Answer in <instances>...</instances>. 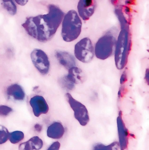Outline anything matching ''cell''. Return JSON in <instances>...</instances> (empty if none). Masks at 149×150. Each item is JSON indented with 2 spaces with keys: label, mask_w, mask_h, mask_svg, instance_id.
<instances>
[{
  "label": "cell",
  "mask_w": 149,
  "mask_h": 150,
  "mask_svg": "<svg viewBox=\"0 0 149 150\" xmlns=\"http://www.w3.org/2000/svg\"><path fill=\"white\" fill-rule=\"evenodd\" d=\"M64 132V128L61 123L55 122L48 127L47 133L49 137L54 139H59L62 137Z\"/></svg>",
  "instance_id": "5bb4252c"
},
{
  "label": "cell",
  "mask_w": 149,
  "mask_h": 150,
  "mask_svg": "<svg viewBox=\"0 0 149 150\" xmlns=\"http://www.w3.org/2000/svg\"><path fill=\"white\" fill-rule=\"evenodd\" d=\"M117 40L108 31L100 38L95 44V55L98 59H106L114 54Z\"/></svg>",
  "instance_id": "277c9868"
},
{
  "label": "cell",
  "mask_w": 149,
  "mask_h": 150,
  "mask_svg": "<svg viewBox=\"0 0 149 150\" xmlns=\"http://www.w3.org/2000/svg\"><path fill=\"white\" fill-rule=\"evenodd\" d=\"M65 96L70 107L74 111L75 118L82 126H85L89 122L90 118L86 107L81 102L74 99L69 93Z\"/></svg>",
  "instance_id": "8992f818"
},
{
  "label": "cell",
  "mask_w": 149,
  "mask_h": 150,
  "mask_svg": "<svg viewBox=\"0 0 149 150\" xmlns=\"http://www.w3.org/2000/svg\"><path fill=\"white\" fill-rule=\"evenodd\" d=\"M43 145L42 140L38 137L35 136L28 141L21 143L19 147L20 150H39Z\"/></svg>",
  "instance_id": "9a60e30c"
},
{
  "label": "cell",
  "mask_w": 149,
  "mask_h": 150,
  "mask_svg": "<svg viewBox=\"0 0 149 150\" xmlns=\"http://www.w3.org/2000/svg\"><path fill=\"white\" fill-rule=\"evenodd\" d=\"M82 22L77 12L69 10L65 15L62 24L61 35L67 42L72 41L78 37L81 31Z\"/></svg>",
  "instance_id": "7a4b0ae2"
},
{
  "label": "cell",
  "mask_w": 149,
  "mask_h": 150,
  "mask_svg": "<svg viewBox=\"0 0 149 150\" xmlns=\"http://www.w3.org/2000/svg\"><path fill=\"white\" fill-rule=\"evenodd\" d=\"M60 144L58 141L53 142L49 147L48 150H58L60 148Z\"/></svg>",
  "instance_id": "7402d4cb"
},
{
  "label": "cell",
  "mask_w": 149,
  "mask_h": 150,
  "mask_svg": "<svg viewBox=\"0 0 149 150\" xmlns=\"http://www.w3.org/2000/svg\"><path fill=\"white\" fill-rule=\"evenodd\" d=\"M122 115L121 112L120 111L117 122L120 147L121 150H124L127 147L130 134L123 121Z\"/></svg>",
  "instance_id": "30bf717a"
},
{
  "label": "cell",
  "mask_w": 149,
  "mask_h": 150,
  "mask_svg": "<svg viewBox=\"0 0 149 150\" xmlns=\"http://www.w3.org/2000/svg\"><path fill=\"white\" fill-rule=\"evenodd\" d=\"M1 4L3 8L10 14L14 15L16 14L17 6L12 0H2Z\"/></svg>",
  "instance_id": "2e32d148"
},
{
  "label": "cell",
  "mask_w": 149,
  "mask_h": 150,
  "mask_svg": "<svg viewBox=\"0 0 149 150\" xmlns=\"http://www.w3.org/2000/svg\"><path fill=\"white\" fill-rule=\"evenodd\" d=\"M32 62L38 72L42 75H46L49 72L50 63L47 54L38 49H34L31 53Z\"/></svg>",
  "instance_id": "52a82bcc"
},
{
  "label": "cell",
  "mask_w": 149,
  "mask_h": 150,
  "mask_svg": "<svg viewBox=\"0 0 149 150\" xmlns=\"http://www.w3.org/2000/svg\"><path fill=\"white\" fill-rule=\"evenodd\" d=\"M29 104L35 116L39 117L42 114H46L49 110L48 105L42 96L36 95L30 99Z\"/></svg>",
  "instance_id": "9c48e42d"
},
{
  "label": "cell",
  "mask_w": 149,
  "mask_h": 150,
  "mask_svg": "<svg viewBox=\"0 0 149 150\" xmlns=\"http://www.w3.org/2000/svg\"><path fill=\"white\" fill-rule=\"evenodd\" d=\"M35 129L37 131H40L41 130V128L40 126L38 124H36L35 125Z\"/></svg>",
  "instance_id": "cb8c5ba5"
},
{
  "label": "cell",
  "mask_w": 149,
  "mask_h": 150,
  "mask_svg": "<svg viewBox=\"0 0 149 150\" xmlns=\"http://www.w3.org/2000/svg\"><path fill=\"white\" fill-rule=\"evenodd\" d=\"M96 6L95 0H80L77 6L79 16L84 21L88 20L94 13Z\"/></svg>",
  "instance_id": "ba28073f"
},
{
  "label": "cell",
  "mask_w": 149,
  "mask_h": 150,
  "mask_svg": "<svg viewBox=\"0 0 149 150\" xmlns=\"http://www.w3.org/2000/svg\"><path fill=\"white\" fill-rule=\"evenodd\" d=\"M47 8L48 13L27 17L21 25L29 35L40 42H46L52 38L64 15L55 5L49 4Z\"/></svg>",
  "instance_id": "6da1fadb"
},
{
  "label": "cell",
  "mask_w": 149,
  "mask_h": 150,
  "mask_svg": "<svg viewBox=\"0 0 149 150\" xmlns=\"http://www.w3.org/2000/svg\"><path fill=\"white\" fill-rule=\"evenodd\" d=\"M66 75L67 78L74 84H80L84 83L85 80V76L83 70L77 67H74L68 70Z\"/></svg>",
  "instance_id": "4fadbf2b"
},
{
  "label": "cell",
  "mask_w": 149,
  "mask_h": 150,
  "mask_svg": "<svg viewBox=\"0 0 149 150\" xmlns=\"http://www.w3.org/2000/svg\"><path fill=\"white\" fill-rule=\"evenodd\" d=\"M13 111L12 109L6 105H0V116L6 117Z\"/></svg>",
  "instance_id": "44dd1931"
},
{
  "label": "cell",
  "mask_w": 149,
  "mask_h": 150,
  "mask_svg": "<svg viewBox=\"0 0 149 150\" xmlns=\"http://www.w3.org/2000/svg\"><path fill=\"white\" fill-rule=\"evenodd\" d=\"M55 56L59 64L68 70L76 66V62L74 56L69 53L62 51L57 50Z\"/></svg>",
  "instance_id": "8fae6325"
},
{
  "label": "cell",
  "mask_w": 149,
  "mask_h": 150,
  "mask_svg": "<svg viewBox=\"0 0 149 150\" xmlns=\"http://www.w3.org/2000/svg\"><path fill=\"white\" fill-rule=\"evenodd\" d=\"M16 2L19 5L24 6L28 2V0H15Z\"/></svg>",
  "instance_id": "603a6c76"
},
{
  "label": "cell",
  "mask_w": 149,
  "mask_h": 150,
  "mask_svg": "<svg viewBox=\"0 0 149 150\" xmlns=\"http://www.w3.org/2000/svg\"><path fill=\"white\" fill-rule=\"evenodd\" d=\"M58 81L61 86L66 90H71L74 87L75 84L67 78L66 75L60 77Z\"/></svg>",
  "instance_id": "ac0fdd59"
},
{
  "label": "cell",
  "mask_w": 149,
  "mask_h": 150,
  "mask_svg": "<svg viewBox=\"0 0 149 150\" xmlns=\"http://www.w3.org/2000/svg\"><path fill=\"white\" fill-rule=\"evenodd\" d=\"M9 134L7 128L0 125V144L5 143L9 139Z\"/></svg>",
  "instance_id": "d6986e66"
},
{
  "label": "cell",
  "mask_w": 149,
  "mask_h": 150,
  "mask_svg": "<svg viewBox=\"0 0 149 150\" xmlns=\"http://www.w3.org/2000/svg\"><path fill=\"white\" fill-rule=\"evenodd\" d=\"M6 94L9 98L16 101H22L25 97V93L23 88L17 83L13 84L8 87Z\"/></svg>",
  "instance_id": "7c38bea8"
},
{
  "label": "cell",
  "mask_w": 149,
  "mask_h": 150,
  "mask_svg": "<svg viewBox=\"0 0 149 150\" xmlns=\"http://www.w3.org/2000/svg\"><path fill=\"white\" fill-rule=\"evenodd\" d=\"M24 137V135L22 132L17 131L10 133L9 140L11 143L15 144L22 141Z\"/></svg>",
  "instance_id": "e0dca14e"
},
{
  "label": "cell",
  "mask_w": 149,
  "mask_h": 150,
  "mask_svg": "<svg viewBox=\"0 0 149 150\" xmlns=\"http://www.w3.org/2000/svg\"><path fill=\"white\" fill-rule=\"evenodd\" d=\"M74 54L76 58L84 63L90 62L95 56L94 47L91 40L84 38L75 45Z\"/></svg>",
  "instance_id": "5b68a950"
},
{
  "label": "cell",
  "mask_w": 149,
  "mask_h": 150,
  "mask_svg": "<svg viewBox=\"0 0 149 150\" xmlns=\"http://www.w3.org/2000/svg\"><path fill=\"white\" fill-rule=\"evenodd\" d=\"M118 145H119V144L117 142H113L107 146L101 143H97L95 145L93 149L95 150H112L113 147Z\"/></svg>",
  "instance_id": "ffe728a7"
},
{
  "label": "cell",
  "mask_w": 149,
  "mask_h": 150,
  "mask_svg": "<svg viewBox=\"0 0 149 150\" xmlns=\"http://www.w3.org/2000/svg\"><path fill=\"white\" fill-rule=\"evenodd\" d=\"M131 46L128 32L125 30H122L117 40L114 54L115 65L118 69H122L126 65Z\"/></svg>",
  "instance_id": "3957f363"
}]
</instances>
